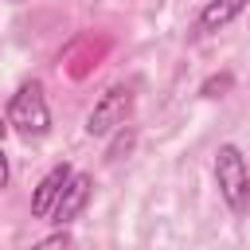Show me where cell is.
Segmentation results:
<instances>
[{
  "label": "cell",
  "mask_w": 250,
  "mask_h": 250,
  "mask_svg": "<svg viewBox=\"0 0 250 250\" xmlns=\"http://www.w3.org/2000/svg\"><path fill=\"white\" fill-rule=\"evenodd\" d=\"M8 125L20 133V137H43L51 129V109H47V98H43V86L39 82H23L16 94H12V105H8Z\"/></svg>",
  "instance_id": "cell-1"
},
{
  "label": "cell",
  "mask_w": 250,
  "mask_h": 250,
  "mask_svg": "<svg viewBox=\"0 0 250 250\" xmlns=\"http://www.w3.org/2000/svg\"><path fill=\"white\" fill-rule=\"evenodd\" d=\"M215 180H219V195L227 199L230 211H250V168L238 152V145H223L215 156Z\"/></svg>",
  "instance_id": "cell-2"
},
{
  "label": "cell",
  "mask_w": 250,
  "mask_h": 250,
  "mask_svg": "<svg viewBox=\"0 0 250 250\" xmlns=\"http://www.w3.org/2000/svg\"><path fill=\"white\" fill-rule=\"evenodd\" d=\"M129 113H133V90H129V86H109V90L98 98V105L90 109L86 133H90V137H109V133L125 129Z\"/></svg>",
  "instance_id": "cell-3"
},
{
  "label": "cell",
  "mask_w": 250,
  "mask_h": 250,
  "mask_svg": "<svg viewBox=\"0 0 250 250\" xmlns=\"http://www.w3.org/2000/svg\"><path fill=\"white\" fill-rule=\"evenodd\" d=\"M70 176H74L70 164H55V168L39 180V188H35V195H31V215H35V219H51V211H55L62 188L70 184Z\"/></svg>",
  "instance_id": "cell-4"
},
{
  "label": "cell",
  "mask_w": 250,
  "mask_h": 250,
  "mask_svg": "<svg viewBox=\"0 0 250 250\" xmlns=\"http://www.w3.org/2000/svg\"><path fill=\"white\" fill-rule=\"evenodd\" d=\"M90 188H94V180H90V176H82V172H74V176H70V184L62 188V195H59L55 211H51V223L66 227L70 219H78V211H82V207H86V199H90Z\"/></svg>",
  "instance_id": "cell-5"
},
{
  "label": "cell",
  "mask_w": 250,
  "mask_h": 250,
  "mask_svg": "<svg viewBox=\"0 0 250 250\" xmlns=\"http://www.w3.org/2000/svg\"><path fill=\"white\" fill-rule=\"evenodd\" d=\"M242 8H246V0H211V4L199 12V31H219V27H227Z\"/></svg>",
  "instance_id": "cell-6"
},
{
  "label": "cell",
  "mask_w": 250,
  "mask_h": 250,
  "mask_svg": "<svg viewBox=\"0 0 250 250\" xmlns=\"http://www.w3.org/2000/svg\"><path fill=\"white\" fill-rule=\"evenodd\" d=\"M230 82H234L230 74H211V78L203 82V90H199V94H203V98H223V94L230 90Z\"/></svg>",
  "instance_id": "cell-7"
},
{
  "label": "cell",
  "mask_w": 250,
  "mask_h": 250,
  "mask_svg": "<svg viewBox=\"0 0 250 250\" xmlns=\"http://www.w3.org/2000/svg\"><path fill=\"white\" fill-rule=\"evenodd\" d=\"M31 250H70V234H66V230H55V234H47L43 242H35Z\"/></svg>",
  "instance_id": "cell-8"
},
{
  "label": "cell",
  "mask_w": 250,
  "mask_h": 250,
  "mask_svg": "<svg viewBox=\"0 0 250 250\" xmlns=\"http://www.w3.org/2000/svg\"><path fill=\"white\" fill-rule=\"evenodd\" d=\"M133 148V129H117V141L109 145V160H117V156H125Z\"/></svg>",
  "instance_id": "cell-9"
},
{
  "label": "cell",
  "mask_w": 250,
  "mask_h": 250,
  "mask_svg": "<svg viewBox=\"0 0 250 250\" xmlns=\"http://www.w3.org/2000/svg\"><path fill=\"white\" fill-rule=\"evenodd\" d=\"M8 184V160H4V152H0V188Z\"/></svg>",
  "instance_id": "cell-10"
},
{
  "label": "cell",
  "mask_w": 250,
  "mask_h": 250,
  "mask_svg": "<svg viewBox=\"0 0 250 250\" xmlns=\"http://www.w3.org/2000/svg\"><path fill=\"white\" fill-rule=\"evenodd\" d=\"M4 133H8V121H4V117H0V137H4Z\"/></svg>",
  "instance_id": "cell-11"
},
{
  "label": "cell",
  "mask_w": 250,
  "mask_h": 250,
  "mask_svg": "<svg viewBox=\"0 0 250 250\" xmlns=\"http://www.w3.org/2000/svg\"><path fill=\"white\" fill-rule=\"evenodd\" d=\"M16 4H23V0H16Z\"/></svg>",
  "instance_id": "cell-12"
}]
</instances>
